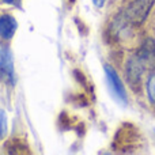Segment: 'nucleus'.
<instances>
[{
	"label": "nucleus",
	"instance_id": "1",
	"mask_svg": "<svg viewBox=\"0 0 155 155\" xmlns=\"http://www.w3.org/2000/svg\"><path fill=\"white\" fill-rule=\"evenodd\" d=\"M155 0H134L125 10V19L132 25H142L147 19Z\"/></svg>",
	"mask_w": 155,
	"mask_h": 155
},
{
	"label": "nucleus",
	"instance_id": "2",
	"mask_svg": "<svg viewBox=\"0 0 155 155\" xmlns=\"http://www.w3.org/2000/svg\"><path fill=\"white\" fill-rule=\"evenodd\" d=\"M0 80L8 86H12L15 80L12 54L10 48L4 44H0Z\"/></svg>",
	"mask_w": 155,
	"mask_h": 155
},
{
	"label": "nucleus",
	"instance_id": "3",
	"mask_svg": "<svg viewBox=\"0 0 155 155\" xmlns=\"http://www.w3.org/2000/svg\"><path fill=\"white\" fill-rule=\"evenodd\" d=\"M137 59L146 70H155V41L154 38H146L136 52Z\"/></svg>",
	"mask_w": 155,
	"mask_h": 155
},
{
	"label": "nucleus",
	"instance_id": "4",
	"mask_svg": "<svg viewBox=\"0 0 155 155\" xmlns=\"http://www.w3.org/2000/svg\"><path fill=\"white\" fill-rule=\"evenodd\" d=\"M105 74H106L107 83H109V87H110V90H112V93L114 94V97H117L123 104H127L125 87H124L123 82H121L118 74L116 72V70L112 65H105Z\"/></svg>",
	"mask_w": 155,
	"mask_h": 155
},
{
	"label": "nucleus",
	"instance_id": "5",
	"mask_svg": "<svg viewBox=\"0 0 155 155\" xmlns=\"http://www.w3.org/2000/svg\"><path fill=\"white\" fill-rule=\"evenodd\" d=\"M146 71V68L143 67V64L140 63V60L137 59L136 54L131 57L127 63V79H128L129 84L132 87H137L140 84V80H142V76H143V72Z\"/></svg>",
	"mask_w": 155,
	"mask_h": 155
},
{
	"label": "nucleus",
	"instance_id": "6",
	"mask_svg": "<svg viewBox=\"0 0 155 155\" xmlns=\"http://www.w3.org/2000/svg\"><path fill=\"white\" fill-rule=\"evenodd\" d=\"M16 29H18V23L12 15H8V14L0 15V37L3 40L10 41L15 35Z\"/></svg>",
	"mask_w": 155,
	"mask_h": 155
},
{
	"label": "nucleus",
	"instance_id": "7",
	"mask_svg": "<svg viewBox=\"0 0 155 155\" xmlns=\"http://www.w3.org/2000/svg\"><path fill=\"white\" fill-rule=\"evenodd\" d=\"M147 94H148L150 102L155 105V72L151 74L147 80Z\"/></svg>",
	"mask_w": 155,
	"mask_h": 155
},
{
	"label": "nucleus",
	"instance_id": "8",
	"mask_svg": "<svg viewBox=\"0 0 155 155\" xmlns=\"http://www.w3.org/2000/svg\"><path fill=\"white\" fill-rule=\"evenodd\" d=\"M7 132V116L3 109H0V140L5 136Z\"/></svg>",
	"mask_w": 155,
	"mask_h": 155
},
{
	"label": "nucleus",
	"instance_id": "9",
	"mask_svg": "<svg viewBox=\"0 0 155 155\" xmlns=\"http://www.w3.org/2000/svg\"><path fill=\"white\" fill-rule=\"evenodd\" d=\"M2 4H7V5H12V7L21 8L22 5V0H0Z\"/></svg>",
	"mask_w": 155,
	"mask_h": 155
},
{
	"label": "nucleus",
	"instance_id": "10",
	"mask_svg": "<svg viewBox=\"0 0 155 155\" xmlns=\"http://www.w3.org/2000/svg\"><path fill=\"white\" fill-rule=\"evenodd\" d=\"M105 2H106V0H93L94 5H95L97 8H102V7H104Z\"/></svg>",
	"mask_w": 155,
	"mask_h": 155
}]
</instances>
